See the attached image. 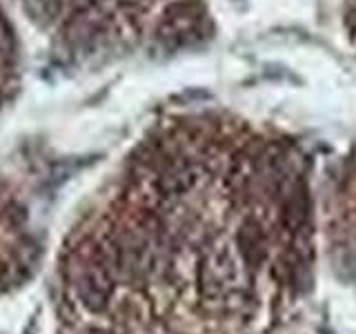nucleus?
<instances>
[{"instance_id": "1", "label": "nucleus", "mask_w": 356, "mask_h": 334, "mask_svg": "<svg viewBox=\"0 0 356 334\" xmlns=\"http://www.w3.org/2000/svg\"><path fill=\"white\" fill-rule=\"evenodd\" d=\"M40 261V245L20 200L0 187V292L22 285Z\"/></svg>"}]
</instances>
